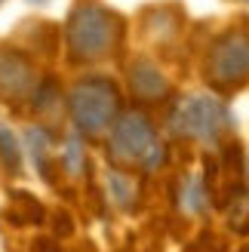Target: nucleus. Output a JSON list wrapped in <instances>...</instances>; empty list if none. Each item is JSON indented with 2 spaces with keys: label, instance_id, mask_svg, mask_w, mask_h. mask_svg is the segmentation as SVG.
Wrapping results in <instances>:
<instances>
[{
  "label": "nucleus",
  "instance_id": "2",
  "mask_svg": "<svg viewBox=\"0 0 249 252\" xmlns=\"http://www.w3.org/2000/svg\"><path fill=\"white\" fill-rule=\"evenodd\" d=\"M68 111L77 132L86 138H98L114 129L120 111V93L108 77H86L74 83L68 95Z\"/></svg>",
  "mask_w": 249,
  "mask_h": 252
},
{
  "label": "nucleus",
  "instance_id": "17",
  "mask_svg": "<svg viewBox=\"0 0 249 252\" xmlns=\"http://www.w3.org/2000/svg\"><path fill=\"white\" fill-rule=\"evenodd\" d=\"M0 3H3V0H0Z\"/></svg>",
  "mask_w": 249,
  "mask_h": 252
},
{
  "label": "nucleus",
  "instance_id": "9",
  "mask_svg": "<svg viewBox=\"0 0 249 252\" xmlns=\"http://www.w3.org/2000/svg\"><path fill=\"white\" fill-rule=\"evenodd\" d=\"M209 203V191L206 185L197 179V175H188V179L182 182V209L191 212V216H197V212H203Z\"/></svg>",
  "mask_w": 249,
  "mask_h": 252
},
{
  "label": "nucleus",
  "instance_id": "5",
  "mask_svg": "<svg viewBox=\"0 0 249 252\" xmlns=\"http://www.w3.org/2000/svg\"><path fill=\"white\" fill-rule=\"evenodd\" d=\"M172 129L185 138H194V142L216 145L231 129V111L216 95H188L172 114Z\"/></svg>",
  "mask_w": 249,
  "mask_h": 252
},
{
  "label": "nucleus",
  "instance_id": "10",
  "mask_svg": "<svg viewBox=\"0 0 249 252\" xmlns=\"http://www.w3.org/2000/svg\"><path fill=\"white\" fill-rule=\"evenodd\" d=\"M108 191H111V197H114V203L123 206V209H129L135 203V197H139L135 182L129 179V175H123V172H108Z\"/></svg>",
  "mask_w": 249,
  "mask_h": 252
},
{
  "label": "nucleus",
  "instance_id": "1",
  "mask_svg": "<svg viewBox=\"0 0 249 252\" xmlns=\"http://www.w3.org/2000/svg\"><path fill=\"white\" fill-rule=\"evenodd\" d=\"M120 19L95 0H77L65 25L71 62H98L114 53L120 43Z\"/></svg>",
  "mask_w": 249,
  "mask_h": 252
},
{
  "label": "nucleus",
  "instance_id": "4",
  "mask_svg": "<svg viewBox=\"0 0 249 252\" xmlns=\"http://www.w3.org/2000/svg\"><path fill=\"white\" fill-rule=\"evenodd\" d=\"M206 80L218 93H234L249 83V31L231 28L216 43L209 46L206 56Z\"/></svg>",
  "mask_w": 249,
  "mask_h": 252
},
{
  "label": "nucleus",
  "instance_id": "7",
  "mask_svg": "<svg viewBox=\"0 0 249 252\" xmlns=\"http://www.w3.org/2000/svg\"><path fill=\"white\" fill-rule=\"evenodd\" d=\"M126 77H129V90L139 102H163L169 95L166 74L160 71L151 59H135L126 71Z\"/></svg>",
  "mask_w": 249,
  "mask_h": 252
},
{
  "label": "nucleus",
  "instance_id": "15",
  "mask_svg": "<svg viewBox=\"0 0 249 252\" xmlns=\"http://www.w3.org/2000/svg\"><path fill=\"white\" fill-rule=\"evenodd\" d=\"M28 3H46V0H28Z\"/></svg>",
  "mask_w": 249,
  "mask_h": 252
},
{
  "label": "nucleus",
  "instance_id": "11",
  "mask_svg": "<svg viewBox=\"0 0 249 252\" xmlns=\"http://www.w3.org/2000/svg\"><path fill=\"white\" fill-rule=\"evenodd\" d=\"M0 160H3L6 172L22 169V145H19V138L12 135V129L3 123H0Z\"/></svg>",
  "mask_w": 249,
  "mask_h": 252
},
{
  "label": "nucleus",
  "instance_id": "16",
  "mask_svg": "<svg viewBox=\"0 0 249 252\" xmlns=\"http://www.w3.org/2000/svg\"><path fill=\"white\" fill-rule=\"evenodd\" d=\"M246 179H249V163H246Z\"/></svg>",
  "mask_w": 249,
  "mask_h": 252
},
{
  "label": "nucleus",
  "instance_id": "6",
  "mask_svg": "<svg viewBox=\"0 0 249 252\" xmlns=\"http://www.w3.org/2000/svg\"><path fill=\"white\" fill-rule=\"evenodd\" d=\"M34 90H37L34 65L22 53L0 49V98H6V102H19V98L31 95Z\"/></svg>",
  "mask_w": 249,
  "mask_h": 252
},
{
  "label": "nucleus",
  "instance_id": "3",
  "mask_svg": "<svg viewBox=\"0 0 249 252\" xmlns=\"http://www.w3.org/2000/svg\"><path fill=\"white\" fill-rule=\"evenodd\" d=\"M108 151L117 163H139L142 169H157L166 154V148L154 135V123L142 111H123L117 117Z\"/></svg>",
  "mask_w": 249,
  "mask_h": 252
},
{
  "label": "nucleus",
  "instance_id": "13",
  "mask_svg": "<svg viewBox=\"0 0 249 252\" xmlns=\"http://www.w3.org/2000/svg\"><path fill=\"white\" fill-rule=\"evenodd\" d=\"M31 249H34V252H56V243H53V240H43V237H40V240H34Z\"/></svg>",
  "mask_w": 249,
  "mask_h": 252
},
{
  "label": "nucleus",
  "instance_id": "14",
  "mask_svg": "<svg viewBox=\"0 0 249 252\" xmlns=\"http://www.w3.org/2000/svg\"><path fill=\"white\" fill-rule=\"evenodd\" d=\"M56 224H59V234H71V219L68 216H56Z\"/></svg>",
  "mask_w": 249,
  "mask_h": 252
},
{
  "label": "nucleus",
  "instance_id": "18",
  "mask_svg": "<svg viewBox=\"0 0 249 252\" xmlns=\"http://www.w3.org/2000/svg\"><path fill=\"white\" fill-rule=\"evenodd\" d=\"M246 3H249V0H246Z\"/></svg>",
  "mask_w": 249,
  "mask_h": 252
},
{
  "label": "nucleus",
  "instance_id": "8",
  "mask_svg": "<svg viewBox=\"0 0 249 252\" xmlns=\"http://www.w3.org/2000/svg\"><path fill=\"white\" fill-rule=\"evenodd\" d=\"M25 142H28V151H31V160L34 166L40 169L46 179L53 172H49V163H53V148H49V132L43 129V126H31L28 135H25Z\"/></svg>",
  "mask_w": 249,
  "mask_h": 252
},
{
  "label": "nucleus",
  "instance_id": "12",
  "mask_svg": "<svg viewBox=\"0 0 249 252\" xmlns=\"http://www.w3.org/2000/svg\"><path fill=\"white\" fill-rule=\"evenodd\" d=\"M62 166H65L71 175H77L80 166L86 163V154H83V145H80V138H68L65 145H62Z\"/></svg>",
  "mask_w": 249,
  "mask_h": 252
}]
</instances>
